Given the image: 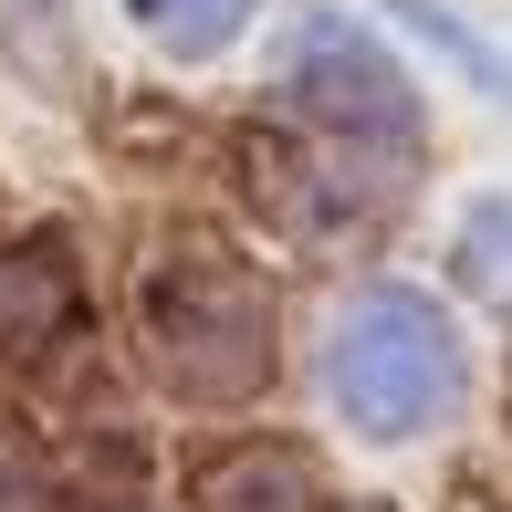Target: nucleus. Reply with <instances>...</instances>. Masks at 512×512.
Listing matches in <instances>:
<instances>
[{
	"mask_svg": "<svg viewBox=\"0 0 512 512\" xmlns=\"http://www.w3.org/2000/svg\"><path fill=\"white\" fill-rule=\"evenodd\" d=\"M74 324V262L63 241H11L0 251V356H42Z\"/></svg>",
	"mask_w": 512,
	"mask_h": 512,
	"instance_id": "obj_4",
	"label": "nucleus"
},
{
	"mask_svg": "<svg viewBox=\"0 0 512 512\" xmlns=\"http://www.w3.org/2000/svg\"><path fill=\"white\" fill-rule=\"evenodd\" d=\"M157 345L199 398H230V387L262 377V304L230 272H168L157 283Z\"/></svg>",
	"mask_w": 512,
	"mask_h": 512,
	"instance_id": "obj_3",
	"label": "nucleus"
},
{
	"mask_svg": "<svg viewBox=\"0 0 512 512\" xmlns=\"http://www.w3.org/2000/svg\"><path fill=\"white\" fill-rule=\"evenodd\" d=\"M126 21L147 42H168V53H220V42L251 21V0H126Z\"/></svg>",
	"mask_w": 512,
	"mask_h": 512,
	"instance_id": "obj_5",
	"label": "nucleus"
},
{
	"mask_svg": "<svg viewBox=\"0 0 512 512\" xmlns=\"http://www.w3.org/2000/svg\"><path fill=\"white\" fill-rule=\"evenodd\" d=\"M293 95H304V115L324 136H345V147H366V157H408L418 147L408 74L356 32V21H335V11L304 21V42H293Z\"/></svg>",
	"mask_w": 512,
	"mask_h": 512,
	"instance_id": "obj_2",
	"label": "nucleus"
},
{
	"mask_svg": "<svg viewBox=\"0 0 512 512\" xmlns=\"http://www.w3.org/2000/svg\"><path fill=\"white\" fill-rule=\"evenodd\" d=\"M460 272H471V293H502L512 304V199H481L471 230H460Z\"/></svg>",
	"mask_w": 512,
	"mask_h": 512,
	"instance_id": "obj_6",
	"label": "nucleus"
},
{
	"mask_svg": "<svg viewBox=\"0 0 512 512\" xmlns=\"http://www.w3.org/2000/svg\"><path fill=\"white\" fill-rule=\"evenodd\" d=\"M324 387H335V408L356 418L366 439H418L439 429V418L460 408V335L450 314L429 304V293H356V304L335 314V345H324Z\"/></svg>",
	"mask_w": 512,
	"mask_h": 512,
	"instance_id": "obj_1",
	"label": "nucleus"
}]
</instances>
